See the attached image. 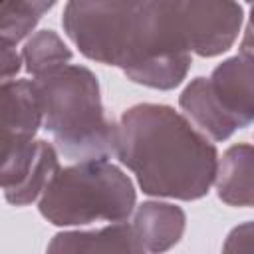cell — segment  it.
<instances>
[{
    "mask_svg": "<svg viewBox=\"0 0 254 254\" xmlns=\"http://www.w3.org/2000/svg\"><path fill=\"white\" fill-rule=\"evenodd\" d=\"M115 157L149 196L196 200L216 179L218 151L208 137L169 105L139 103L117 123Z\"/></svg>",
    "mask_w": 254,
    "mask_h": 254,
    "instance_id": "cell-1",
    "label": "cell"
},
{
    "mask_svg": "<svg viewBox=\"0 0 254 254\" xmlns=\"http://www.w3.org/2000/svg\"><path fill=\"white\" fill-rule=\"evenodd\" d=\"M44 111V129L58 151L75 161L109 159L115 155L117 125L107 119L99 81L85 65L65 64L36 75Z\"/></svg>",
    "mask_w": 254,
    "mask_h": 254,
    "instance_id": "cell-2",
    "label": "cell"
},
{
    "mask_svg": "<svg viewBox=\"0 0 254 254\" xmlns=\"http://www.w3.org/2000/svg\"><path fill=\"white\" fill-rule=\"evenodd\" d=\"M131 179L107 159H85L60 167L40 194L38 210L54 226L119 222L135 208Z\"/></svg>",
    "mask_w": 254,
    "mask_h": 254,
    "instance_id": "cell-3",
    "label": "cell"
},
{
    "mask_svg": "<svg viewBox=\"0 0 254 254\" xmlns=\"http://www.w3.org/2000/svg\"><path fill=\"white\" fill-rule=\"evenodd\" d=\"M183 2H145L115 64L131 81L153 89H175L187 77L192 50L185 32Z\"/></svg>",
    "mask_w": 254,
    "mask_h": 254,
    "instance_id": "cell-4",
    "label": "cell"
},
{
    "mask_svg": "<svg viewBox=\"0 0 254 254\" xmlns=\"http://www.w3.org/2000/svg\"><path fill=\"white\" fill-rule=\"evenodd\" d=\"M147 0H67L62 26L73 46L99 64L115 65L121 46Z\"/></svg>",
    "mask_w": 254,
    "mask_h": 254,
    "instance_id": "cell-5",
    "label": "cell"
},
{
    "mask_svg": "<svg viewBox=\"0 0 254 254\" xmlns=\"http://www.w3.org/2000/svg\"><path fill=\"white\" fill-rule=\"evenodd\" d=\"M58 151L44 139H32L2 147V190L14 206L36 200L58 173Z\"/></svg>",
    "mask_w": 254,
    "mask_h": 254,
    "instance_id": "cell-6",
    "label": "cell"
},
{
    "mask_svg": "<svg viewBox=\"0 0 254 254\" xmlns=\"http://www.w3.org/2000/svg\"><path fill=\"white\" fill-rule=\"evenodd\" d=\"M183 22L190 50L200 58H214L236 42L244 12L238 0H185Z\"/></svg>",
    "mask_w": 254,
    "mask_h": 254,
    "instance_id": "cell-7",
    "label": "cell"
},
{
    "mask_svg": "<svg viewBox=\"0 0 254 254\" xmlns=\"http://www.w3.org/2000/svg\"><path fill=\"white\" fill-rule=\"evenodd\" d=\"M210 87L224 113L238 129L254 123V60L238 54L218 64L210 73Z\"/></svg>",
    "mask_w": 254,
    "mask_h": 254,
    "instance_id": "cell-8",
    "label": "cell"
},
{
    "mask_svg": "<svg viewBox=\"0 0 254 254\" xmlns=\"http://www.w3.org/2000/svg\"><path fill=\"white\" fill-rule=\"evenodd\" d=\"M2 147L32 141L44 125V111L34 79H6L0 87Z\"/></svg>",
    "mask_w": 254,
    "mask_h": 254,
    "instance_id": "cell-9",
    "label": "cell"
},
{
    "mask_svg": "<svg viewBox=\"0 0 254 254\" xmlns=\"http://www.w3.org/2000/svg\"><path fill=\"white\" fill-rule=\"evenodd\" d=\"M187 216L181 206L161 200H147L135 210L133 228L145 252L173 248L185 232Z\"/></svg>",
    "mask_w": 254,
    "mask_h": 254,
    "instance_id": "cell-10",
    "label": "cell"
},
{
    "mask_svg": "<svg viewBox=\"0 0 254 254\" xmlns=\"http://www.w3.org/2000/svg\"><path fill=\"white\" fill-rule=\"evenodd\" d=\"M48 252H145L133 224L123 220L97 230H65L58 232Z\"/></svg>",
    "mask_w": 254,
    "mask_h": 254,
    "instance_id": "cell-11",
    "label": "cell"
},
{
    "mask_svg": "<svg viewBox=\"0 0 254 254\" xmlns=\"http://www.w3.org/2000/svg\"><path fill=\"white\" fill-rule=\"evenodd\" d=\"M214 185L222 202L254 208V147L246 143L228 147L218 161Z\"/></svg>",
    "mask_w": 254,
    "mask_h": 254,
    "instance_id": "cell-12",
    "label": "cell"
},
{
    "mask_svg": "<svg viewBox=\"0 0 254 254\" xmlns=\"http://www.w3.org/2000/svg\"><path fill=\"white\" fill-rule=\"evenodd\" d=\"M179 105L185 115L210 139L226 141L230 139L238 127L232 119L224 113L222 105L218 103L208 77H194L181 93Z\"/></svg>",
    "mask_w": 254,
    "mask_h": 254,
    "instance_id": "cell-13",
    "label": "cell"
},
{
    "mask_svg": "<svg viewBox=\"0 0 254 254\" xmlns=\"http://www.w3.org/2000/svg\"><path fill=\"white\" fill-rule=\"evenodd\" d=\"M58 0H0V34L2 44L16 46L54 8Z\"/></svg>",
    "mask_w": 254,
    "mask_h": 254,
    "instance_id": "cell-14",
    "label": "cell"
},
{
    "mask_svg": "<svg viewBox=\"0 0 254 254\" xmlns=\"http://www.w3.org/2000/svg\"><path fill=\"white\" fill-rule=\"evenodd\" d=\"M71 60V50L54 30H40L30 36L22 48V62L28 73L42 75L58 69Z\"/></svg>",
    "mask_w": 254,
    "mask_h": 254,
    "instance_id": "cell-15",
    "label": "cell"
},
{
    "mask_svg": "<svg viewBox=\"0 0 254 254\" xmlns=\"http://www.w3.org/2000/svg\"><path fill=\"white\" fill-rule=\"evenodd\" d=\"M222 250L224 252H254V220L234 226L228 232L222 244Z\"/></svg>",
    "mask_w": 254,
    "mask_h": 254,
    "instance_id": "cell-16",
    "label": "cell"
},
{
    "mask_svg": "<svg viewBox=\"0 0 254 254\" xmlns=\"http://www.w3.org/2000/svg\"><path fill=\"white\" fill-rule=\"evenodd\" d=\"M20 64L22 58L18 56L16 52V46H10V44H2V60H0V69H2V81L6 79H12L18 71H20Z\"/></svg>",
    "mask_w": 254,
    "mask_h": 254,
    "instance_id": "cell-17",
    "label": "cell"
},
{
    "mask_svg": "<svg viewBox=\"0 0 254 254\" xmlns=\"http://www.w3.org/2000/svg\"><path fill=\"white\" fill-rule=\"evenodd\" d=\"M240 54L248 56L254 60V2H252V10L244 28V36H242V44H240Z\"/></svg>",
    "mask_w": 254,
    "mask_h": 254,
    "instance_id": "cell-18",
    "label": "cell"
},
{
    "mask_svg": "<svg viewBox=\"0 0 254 254\" xmlns=\"http://www.w3.org/2000/svg\"><path fill=\"white\" fill-rule=\"evenodd\" d=\"M246 2H250V4H252V2H254V0H246Z\"/></svg>",
    "mask_w": 254,
    "mask_h": 254,
    "instance_id": "cell-19",
    "label": "cell"
}]
</instances>
